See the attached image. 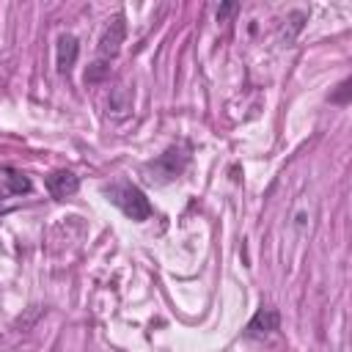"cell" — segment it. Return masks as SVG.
Instances as JSON below:
<instances>
[{
  "label": "cell",
  "mask_w": 352,
  "mask_h": 352,
  "mask_svg": "<svg viewBox=\"0 0 352 352\" xmlns=\"http://www.w3.org/2000/svg\"><path fill=\"white\" fill-rule=\"evenodd\" d=\"M0 182H3V190L0 195H28L30 192V179L22 173V170H14V168H0Z\"/></svg>",
  "instance_id": "8992f818"
},
{
  "label": "cell",
  "mask_w": 352,
  "mask_h": 352,
  "mask_svg": "<svg viewBox=\"0 0 352 352\" xmlns=\"http://www.w3.org/2000/svg\"><path fill=\"white\" fill-rule=\"evenodd\" d=\"M107 198L129 217V220H135V223H140V220H148L151 217V204H148V198H146V192L138 187V184H129V182H118V184H110L107 190Z\"/></svg>",
  "instance_id": "6da1fadb"
},
{
  "label": "cell",
  "mask_w": 352,
  "mask_h": 352,
  "mask_svg": "<svg viewBox=\"0 0 352 352\" xmlns=\"http://www.w3.org/2000/svg\"><path fill=\"white\" fill-rule=\"evenodd\" d=\"M278 324H280V314H278V308H272V305H261V308L253 314V319L248 322L245 333H248L250 338H264V336L275 333Z\"/></svg>",
  "instance_id": "277c9868"
},
{
  "label": "cell",
  "mask_w": 352,
  "mask_h": 352,
  "mask_svg": "<svg viewBox=\"0 0 352 352\" xmlns=\"http://www.w3.org/2000/svg\"><path fill=\"white\" fill-rule=\"evenodd\" d=\"M349 91H352V88H349V80H344V82L338 85V91H336V94L330 96V102H338V104H346V102H349Z\"/></svg>",
  "instance_id": "9c48e42d"
},
{
  "label": "cell",
  "mask_w": 352,
  "mask_h": 352,
  "mask_svg": "<svg viewBox=\"0 0 352 352\" xmlns=\"http://www.w3.org/2000/svg\"><path fill=\"white\" fill-rule=\"evenodd\" d=\"M107 74H110V66H107L104 60H96V63L88 66V72H85V82H102Z\"/></svg>",
  "instance_id": "ba28073f"
},
{
  "label": "cell",
  "mask_w": 352,
  "mask_h": 352,
  "mask_svg": "<svg viewBox=\"0 0 352 352\" xmlns=\"http://www.w3.org/2000/svg\"><path fill=\"white\" fill-rule=\"evenodd\" d=\"M77 52H80L77 38H74L72 33H63V36L58 38V60H55L60 74H69V72H72V66H74V60H77Z\"/></svg>",
  "instance_id": "52a82bcc"
},
{
  "label": "cell",
  "mask_w": 352,
  "mask_h": 352,
  "mask_svg": "<svg viewBox=\"0 0 352 352\" xmlns=\"http://www.w3.org/2000/svg\"><path fill=\"white\" fill-rule=\"evenodd\" d=\"M47 190H50L52 198L63 201V198H72L80 190V179L72 170H55V173L47 176Z\"/></svg>",
  "instance_id": "5b68a950"
},
{
  "label": "cell",
  "mask_w": 352,
  "mask_h": 352,
  "mask_svg": "<svg viewBox=\"0 0 352 352\" xmlns=\"http://www.w3.org/2000/svg\"><path fill=\"white\" fill-rule=\"evenodd\" d=\"M236 8H239L236 3H226V6H220V8H217V19H226V16H228V14H234Z\"/></svg>",
  "instance_id": "30bf717a"
},
{
  "label": "cell",
  "mask_w": 352,
  "mask_h": 352,
  "mask_svg": "<svg viewBox=\"0 0 352 352\" xmlns=\"http://www.w3.org/2000/svg\"><path fill=\"white\" fill-rule=\"evenodd\" d=\"M184 165H187V154H184L182 148H168L162 157H157L154 162H148L146 170L154 173L157 182H170V179H176V176L182 173ZM154 176H151V179H154Z\"/></svg>",
  "instance_id": "7a4b0ae2"
},
{
  "label": "cell",
  "mask_w": 352,
  "mask_h": 352,
  "mask_svg": "<svg viewBox=\"0 0 352 352\" xmlns=\"http://www.w3.org/2000/svg\"><path fill=\"white\" fill-rule=\"evenodd\" d=\"M124 36H126L124 16H121V14H116V16L110 19V25L104 28L102 38H99V55H102L104 60L116 58V55H118V50H121V44H124Z\"/></svg>",
  "instance_id": "3957f363"
}]
</instances>
